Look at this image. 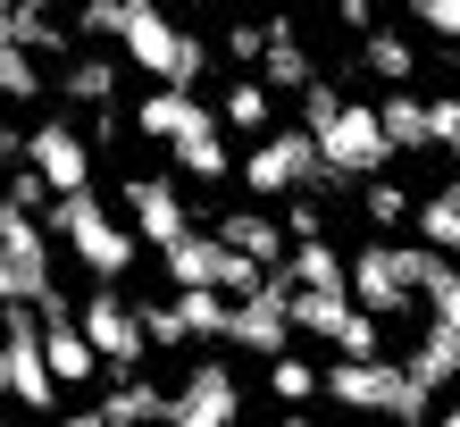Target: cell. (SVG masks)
Masks as SVG:
<instances>
[{"instance_id":"obj_1","label":"cell","mask_w":460,"mask_h":427,"mask_svg":"<svg viewBox=\"0 0 460 427\" xmlns=\"http://www.w3.org/2000/svg\"><path fill=\"white\" fill-rule=\"evenodd\" d=\"M302 126L318 135L327 168L351 176V184L394 168V135H385V110H376V101H343L335 85H302Z\"/></svg>"},{"instance_id":"obj_2","label":"cell","mask_w":460,"mask_h":427,"mask_svg":"<svg viewBox=\"0 0 460 427\" xmlns=\"http://www.w3.org/2000/svg\"><path fill=\"white\" fill-rule=\"evenodd\" d=\"M110 42H118V59H134V67L151 76V85H201V67H209L201 34H184L159 0H118Z\"/></svg>"},{"instance_id":"obj_3","label":"cell","mask_w":460,"mask_h":427,"mask_svg":"<svg viewBox=\"0 0 460 427\" xmlns=\"http://www.w3.org/2000/svg\"><path fill=\"white\" fill-rule=\"evenodd\" d=\"M42 218H50V235L67 244V260H75V269H84L93 285L134 269V244H143V235H134V218H118V209L101 201L93 184H84V193H59V201L42 209Z\"/></svg>"},{"instance_id":"obj_4","label":"cell","mask_w":460,"mask_h":427,"mask_svg":"<svg viewBox=\"0 0 460 427\" xmlns=\"http://www.w3.org/2000/svg\"><path fill=\"white\" fill-rule=\"evenodd\" d=\"M427 269H436V244H394V235H376V244L351 252V302H368L376 318H402L427 302Z\"/></svg>"},{"instance_id":"obj_5","label":"cell","mask_w":460,"mask_h":427,"mask_svg":"<svg viewBox=\"0 0 460 427\" xmlns=\"http://www.w3.org/2000/svg\"><path fill=\"white\" fill-rule=\"evenodd\" d=\"M327 394L343 411H394V419H427V411H436V386H419L411 369L385 360V352H335Z\"/></svg>"},{"instance_id":"obj_6","label":"cell","mask_w":460,"mask_h":427,"mask_svg":"<svg viewBox=\"0 0 460 427\" xmlns=\"http://www.w3.org/2000/svg\"><path fill=\"white\" fill-rule=\"evenodd\" d=\"M327 151H318L310 126H268V135L252 143V159H243V184H252L260 201H285V193H327Z\"/></svg>"},{"instance_id":"obj_7","label":"cell","mask_w":460,"mask_h":427,"mask_svg":"<svg viewBox=\"0 0 460 427\" xmlns=\"http://www.w3.org/2000/svg\"><path fill=\"white\" fill-rule=\"evenodd\" d=\"M0 394L25 403V411L59 403V369L42 352V310L34 302H0Z\"/></svg>"},{"instance_id":"obj_8","label":"cell","mask_w":460,"mask_h":427,"mask_svg":"<svg viewBox=\"0 0 460 427\" xmlns=\"http://www.w3.org/2000/svg\"><path fill=\"white\" fill-rule=\"evenodd\" d=\"M50 218L0 193V302H42L50 293Z\"/></svg>"},{"instance_id":"obj_9","label":"cell","mask_w":460,"mask_h":427,"mask_svg":"<svg viewBox=\"0 0 460 427\" xmlns=\"http://www.w3.org/2000/svg\"><path fill=\"white\" fill-rule=\"evenodd\" d=\"M84 335L101 343V360H110V378L118 369H143L151 360V327H143V302H126L118 277H101V293H84Z\"/></svg>"},{"instance_id":"obj_10","label":"cell","mask_w":460,"mask_h":427,"mask_svg":"<svg viewBox=\"0 0 460 427\" xmlns=\"http://www.w3.org/2000/svg\"><path fill=\"white\" fill-rule=\"evenodd\" d=\"M293 302H285V277H268L252 293H234V318H226V343H243V352H260V360H277L293 352Z\"/></svg>"},{"instance_id":"obj_11","label":"cell","mask_w":460,"mask_h":427,"mask_svg":"<svg viewBox=\"0 0 460 427\" xmlns=\"http://www.w3.org/2000/svg\"><path fill=\"white\" fill-rule=\"evenodd\" d=\"M126 218L151 252H168L184 227H193V201H184V176H126Z\"/></svg>"},{"instance_id":"obj_12","label":"cell","mask_w":460,"mask_h":427,"mask_svg":"<svg viewBox=\"0 0 460 427\" xmlns=\"http://www.w3.org/2000/svg\"><path fill=\"white\" fill-rule=\"evenodd\" d=\"M234 411H243V386H234L226 360H193V369H184V386L168 394V419L176 427H226Z\"/></svg>"},{"instance_id":"obj_13","label":"cell","mask_w":460,"mask_h":427,"mask_svg":"<svg viewBox=\"0 0 460 427\" xmlns=\"http://www.w3.org/2000/svg\"><path fill=\"white\" fill-rule=\"evenodd\" d=\"M25 159L50 176V193H84L93 184V135H75L67 118H42L34 135H25Z\"/></svg>"},{"instance_id":"obj_14","label":"cell","mask_w":460,"mask_h":427,"mask_svg":"<svg viewBox=\"0 0 460 427\" xmlns=\"http://www.w3.org/2000/svg\"><path fill=\"white\" fill-rule=\"evenodd\" d=\"M168 159H176V176H184V184H226V176H234V151H226V118H218V110H193V118L176 126Z\"/></svg>"},{"instance_id":"obj_15","label":"cell","mask_w":460,"mask_h":427,"mask_svg":"<svg viewBox=\"0 0 460 427\" xmlns=\"http://www.w3.org/2000/svg\"><path fill=\"white\" fill-rule=\"evenodd\" d=\"M218 235H226L234 252H252L260 269H285V252H293V227H285V218H268V209H226Z\"/></svg>"},{"instance_id":"obj_16","label":"cell","mask_w":460,"mask_h":427,"mask_svg":"<svg viewBox=\"0 0 460 427\" xmlns=\"http://www.w3.org/2000/svg\"><path fill=\"white\" fill-rule=\"evenodd\" d=\"M402 369H411V378L419 386H460V335L444 327V318H427V327H419V343H411V352H402Z\"/></svg>"},{"instance_id":"obj_17","label":"cell","mask_w":460,"mask_h":427,"mask_svg":"<svg viewBox=\"0 0 460 427\" xmlns=\"http://www.w3.org/2000/svg\"><path fill=\"white\" fill-rule=\"evenodd\" d=\"M193 110H201L193 85H159V93L134 101V135H143V143H176V126L193 118Z\"/></svg>"},{"instance_id":"obj_18","label":"cell","mask_w":460,"mask_h":427,"mask_svg":"<svg viewBox=\"0 0 460 427\" xmlns=\"http://www.w3.org/2000/svg\"><path fill=\"white\" fill-rule=\"evenodd\" d=\"M285 302H293V327L318 335V343H335V327L351 318V293L343 285H285Z\"/></svg>"},{"instance_id":"obj_19","label":"cell","mask_w":460,"mask_h":427,"mask_svg":"<svg viewBox=\"0 0 460 427\" xmlns=\"http://www.w3.org/2000/svg\"><path fill=\"white\" fill-rule=\"evenodd\" d=\"M376 110H385V135H394V151H436V118H427V101H419L411 85H394L385 101H376Z\"/></svg>"},{"instance_id":"obj_20","label":"cell","mask_w":460,"mask_h":427,"mask_svg":"<svg viewBox=\"0 0 460 427\" xmlns=\"http://www.w3.org/2000/svg\"><path fill=\"white\" fill-rule=\"evenodd\" d=\"M268 85H277V93H302V85H318V76H310V50H302V34H293V25L285 17H268Z\"/></svg>"},{"instance_id":"obj_21","label":"cell","mask_w":460,"mask_h":427,"mask_svg":"<svg viewBox=\"0 0 460 427\" xmlns=\"http://www.w3.org/2000/svg\"><path fill=\"white\" fill-rule=\"evenodd\" d=\"M218 118L234 126V135H268V118H277V93H268V76H243V85H226Z\"/></svg>"},{"instance_id":"obj_22","label":"cell","mask_w":460,"mask_h":427,"mask_svg":"<svg viewBox=\"0 0 460 427\" xmlns=\"http://www.w3.org/2000/svg\"><path fill=\"white\" fill-rule=\"evenodd\" d=\"M93 419H168V394H159V386H143L134 369H118V386L93 403Z\"/></svg>"},{"instance_id":"obj_23","label":"cell","mask_w":460,"mask_h":427,"mask_svg":"<svg viewBox=\"0 0 460 427\" xmlns=\"http://www.w3.org/2000/svg\"><path fill=\"white\" fill-rule=\"evenodd\" d=\"M42 93V50L25 34H0V101H34Z\"/></svg>"},{"instance_id":"obj_24","label":"cell","mask_w":460,"mask_h":427,"mask_svg":"<svg viewBox=\"0 0 460 427\" xmlns=\"http://www.w3.org/2000/svg\"><path fill=\"white\" fill-rule=\"evenodd\" d=\"M59 93L75 101V110H110V93H118V59H67V76H59Z\"/></svg>"},{"instance_id":"obj_25","label":"cell","mask_w":460,"mask_h":427,"mask_svg":"<svg viewBox=\"0 0 460 427\" xmlns=\"http://www.w3.org/2000/svg\"><path fill=\"white\" fill-rule=\"evenodd\" d=\"M411 227H419V244H436V252H452V260H460V184H444V193H427Z\"/></svg>"},{"instance_id":"obj_26","label":"cell","mask_w":460,"mask_h":427,"mask_svg":"<svg viewBox=\"0 0 460 427\" xmlns=\"http://www.w3.org/2000/svg\"><path fill=\"white\" fill-rule=\"evenodd\" d=\"M360 59H368V76H376V85H411V76H419V50L402 42V34H385V25H368Z\"/></svg>"},{"instance_id":"obj_27","label":"cell","mask_w":460,"mask_h":427,"mask_svg":"<svg viewBox=\"0 0 460 427\" xmlns=\"http://www.w3.org/2000/svg\"><path fill=\"white\" fill-rule=\"evenodd\" d=\"M268 394H277V403H318V394H327V369L277 352V360H268Z\"/></svg>"},{"instance_id":"obj_28","label":"cell","mask_w":460,"mask_h":427,"mask_svg":"<svg viewBox=\"0 0 460 427\" xmlns=\"http://www.w3.org/2000/svg\"><path fill=\"white\" fill-rule=\"evenodd\" d=\"M360 209H368V227H385V235L419 218V201L402 193V184H385V176H368V184H360Z\"/></svg>"},{"instance_id":"obj_29","label":"cell","mask_w":460,"mask_h":427,"mask_svg":"<svg viewBox=\"0 0 460 427\" xmlns=\"http://www.w3.org/2000/svg\"><path fill=\"white\" fill-rule=\"evenodd\" d=\"M427 318H444L460 335V260L452 252H436V269H427Z\"/></svg>"},{"instance_id":"obj_30","label":"cell","mask_w":460,"mask_h":427,"mask_svg":"<svg viewBox=\"0 0 460 427\" xmlns=\"http://www.w3.org/2000/svg\"><path fill=\"white\" fill-rule=\"evenodd\" d=\"M411 17H419L436 42H460V0H411Z\"/></svg>"},{"instance_id":"obj_31","label":"cell","mask_w":460,"mask_h":427,"mask_svg":"<svg viewBox=\"0 0 460 427\" xmlns=\"http://www.w3.org/2000/svg\"><path fill=\"white\" fill-rule=\"evenodd\" d=\"M226 59L260 67V59H268V25H252V17H243V25H226Z\"/></svg>"},{"instance_id":"obj_32","label":"cell","mask_w":460,"mask_h":427,"mask_svg":"<svg viewBox=\"0 0 460 427\" xmlns=\"http://www.w3.org/2000/svg\"><path fill=\"white\" fill-rule=\"evenodd\" d=\"M143 327H151V343H184V318H176V302H143Z\"/></svg>"},{"instance_id":"obj_33","label":"cell","mask_w":460,"mask_h":427,"mask_svg":"<svg viewBox=\"0 0 460 427\" xmlns=\"http://www.w3.org/2000/svg\"><path fill=\"white\" fill-rule=\"evenodd\" d=\"M427 118H436V143H452L460 135V93H436V101H427Z\"/></svg>"},{"instance_id":"obj_34","label":"cell","mask_w":460,"mask_h":427,"mask_svg":"<svg viewBox=\"0 0 460 427\" xmlns=\"http://www.w3.org/2000/svg\"><path fill=\"white\" fill-rule=\"evenodd\" d=\"M368 9H376V0H335V17L351 25V34H368Z\"/></svg>"},{"instance_id":"obj_35","label":"cell","mask_w":460,"mask_h":427,"mask_svg":"<svg viewBox=\"0 0 460 427\" xmlns=\"http://www.w3.org/2000/svg\"><path fill=\"white\" fill-rule=\"evenodd\" d=\"M0 34H17V0H0Z\"/></svg>"},{"instance_id":"obj_36","label":"cell","mask_w":460,"mask_h":427,"mask_svg":"<svg viewBox=\"0 0 460 427\" xmlns=\"http://www.w3.org/2000/svg\"><path fill=\"white\" fill-rule=\"evenodd\" d=\"M452 427H460V394H452Z\"/></svg>"}]
</instances>
